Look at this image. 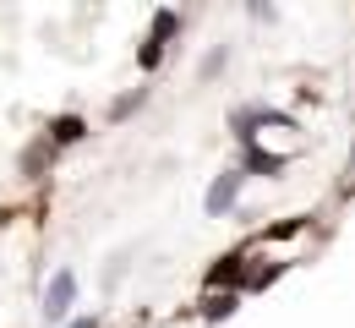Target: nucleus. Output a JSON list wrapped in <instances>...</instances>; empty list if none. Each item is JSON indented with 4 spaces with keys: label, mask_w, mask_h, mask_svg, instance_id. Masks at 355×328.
<instances>
[{
    "label": "nucleus",
    "mask_w": 355,
    "mask_h": 328,
    "mask_svg": "<svg viewBox=\"0 0 355 328\" xmlns=\"http://www.w3.org/2000/svg\"><path fill=\"white\" fill-rule=\"evenodd\" d=\"M180 28L175 11H153V28H148V44H142V55H137V66L142 71H153L159 66V55H164V44H170V33Z\"/></svg>",
    "instance_id": "obj_1"
},
{
    "label": "nucleus",
    "mask_w": 355,
    "mask_h": 328,
    "mask_svg": "<svg viewBox=\"0 0 355 328\" xmlns=\"http://www.w3.org/2000/svg\"><path fill=\"white\" fill-rule=\"evenodd\" d=\"M241 181H246V170H224L219 181L208 187V197H202V208H208L214 219H224V214H230V208L241 202Z\"/></svg>",
    "instance_id": "obj_2"
},
{
    "label": "nucleus",
    "mask_w": 355,
    "mask_h": 328,
    "mask_svg": "<svg viewBox=\"0 0 355 328\" xmlns=\"http://www.w3.org/2000/svg\"><path fill=\"white\" fill-rule=\"evenodd\" d=\"M71 301H77V274L60 268V274L49 279V290H44V318H49V323H60V318L71 312Z\"/></svg>",
    "instance_id": "obj_3"
},
{
    "label": "nucleus",
    "mask_w": 355,
    "mask_h": 328,
    "mask_svg": "<svg viewBox=\"0 0 355 328\" xmlns=\"http://www.w3.org/2000/svg\"><path fill=\"white\" fill-rule=\"evenodd\" d=\"M246 279V257H241V252H230V257H219V263H214V268H208V290H235V284Z\"/></svg>",
    "instance_id": "obj_4"
},
{
    "label": "nucleus",
    "mask_w": 355,
    "mask_h": 328,
    "mask_svg": "<svg viewBox=\"0 0 355 328\" xmlns=\"http://www.w3.org/2000/svg\"><path fill=\"white\" fill-rule=\"evenodd\" d=\"M252 126H290V115L263 110V104H257V110H241V115H235V137L246 142V137H252Z\"/></svg>",
    "instance_id": "obj_5"
},
{
    "label": "nucleus",
    "mask_w": 355,
    "mask_h": 328,
    "mask_svg": "<svg viewBox=\"0 0 355 328\" xmlns=\"http://www.w3.org/2000/svg\"><path fill=\"white\" fill-rule=\"evenodd\" d=\"M88 137V121H83V115H55V121H49V142H55V148H71V142H83Z\"/></svg>",
    "instance_id": "obj_6"
},
{
    "label": "nucleus",
    "mask_w": 355,
    "mask_h": 328,
    "mask_svg": "<svg viewBox=\"0 0 355 328\" xmlns=\"http://www.w3.org/2000/svg\"><path fill=\"white\" fill-rule=\"evenodd\" d=\"M284 164H290L284 153H268V148H252V142H246V170H252V175H279Z\"/></svg>",
    "instance_id": "obj_7"
},
{
    "label": "nucleus",
    "mask_w": 355,
    "mask_h": 328,
    "mask_svg": "<svg viewBox=\"0 0 355 328\" xmlns=\"http://www.w3.org/2000/svg\"><path fill=\"white\" fill-rule=\"evenodd\" d=\"M235 307H241V295H235V290H208V301H202V318H208V323H219V318H230V312H235Z\"/></svg>",
    "instance_id": "obj_8"
},
{
    "label": "nucleus",
    "mask_w": 355,
    "mask_h": 328,
    "mask_svg": "<svg viewBox=\"0 0 355 328\" xmlns=\"http://www.w3.org/2000/svg\"><path fill=\"white\" fill-rule=\"evenodd\" d=\"M252 17H268V22H273V6H268V0H252Z\"/></svg>",
    "instance_id": "obj_9"
},
{
    "label": "nucleus",
    "mask_w": 355,
    "mask_h": 328,
    "mask_svg": "<svg viewBox=\"0 0 355 328\" xmlns=\"http://www.w3.org/2000/svg\"><path fill=\"white\" fill-rule=\"evenodd\" d=\"M71 328H98V323H93V318H83V323H71Z\"/></svg>",
    "instance_id": "obj_10"
}]
</instances>
